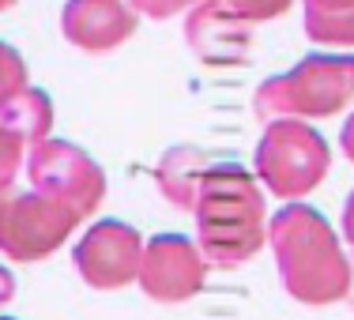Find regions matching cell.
Returning a JSON list of instances; mask_svg holds the SVG:
<instances>
[{
    "label": "cell",
    "mask_w": 354,
    "mask_h": 320,
    "mask_svg": "<svg viewBox=\"0 0 354 320\" xmlns=\"http://www.w3.org/2000/svg\"><path fill=\"white\" fill-rule=\"evenodd\" d=\"M49 132V98L41 91H23L0 109V192L27 166V147Z\"/></svg>",
    "instance_id": "8"
},
{
    "label": "cell",
    "mask_w": 354,
    "mask_h": 320,
    "mask_svg": "<svg viewBox=\"0 0 354 320\" xmlns=\"http://www.w3.org/2000/svg\"><path fill=\"white\" fill-rule=\"evenodd\" d=\"M12 286H15V283H12V275H8L4 267H0V301L12 298Z\"/></svg>",
    "instance_id": "16"
},
{
    "label": "cell",
    "mask_w": 354,
    "mask_h": 320,
    "mask_svg": "<svg viewBox=\"0 0 354 320\" xmlns=\"http://www.w3.org/2000/svg\"><path fill=\"white\" fill-rule=\"evenodd\" d=\"M347 238L354 241V196L347 200Z\"/></svg>",
    "instance_id": "17"
},
{
    "label": "cell",
    "mask_w": 354,
    "mask_h": 320,
    "mask_svg": "<svg viewBox=\"0 0 354 320\" xmlns=\"http://www.w3.org/2000/svg\"><path fill=\"white\" fill-rule=\"evenodd\" d=\"M196 211L207 256L218 264L245 260L264 241V196L241 166H212L196 185Z\"/></svg>",
    "instance_id": "1"
},
{
    "label": "cell",
    "mask_w": 354,
    "mask_h": 320,
    "mask_svg": "<svg viewBox=\"0 0 354 320\" xmlns=\"http://www.w3.org/2000/svg\"><path fill=\"white\" fill-rule=\"evenodd\" d=\"M257 166L275 196H301L324 178L328 143L301 121H272L260 140Z\"/></svg>",
    "instance_id": "4"
},
{
    "label": "cell",
    "mask_w": 354,
    "mask_h": 320,
    "mask_svg": "<svg viewBox=\"0 0 354 320\" xmlns=\"http://www.w3.org/2000/svg\"><path fill=\"white\" fill-rule=\"evenodd\" d=\"M306 30L317 41L354 46V0H306Z\"/></svg>",
    "instance_id": "12"
},
{
    "label": "cell",
    "mask_w": 354,
    "mask_h": 320,
    "mask_svg": "<svg viewBox=\"0 0 354 320\" xmlns=\"http://www.w3.org/2000/svg\"><path fill=\"white\" fill-rule=\"evenodd\" d=\"M23 91H27V68H23L19 53L12 46L0 41V109L12 102L15 95H23Z\"/></svg>",
    "instance_id": "13"
},
{
    "label": "cell",
    "mask_w": 354,
    "mask_h": 320,
    "mask_svg": "<svg viewBox=\"0 0 354 320\" xmlns=\"http://www.w3.org/2000/svg\"><path fill=\"white\" fill-rule=\"evenodd\" d=\"M27 173L35 181V192L64 204L72 215L95 211V204L102 200V170L83 155L80 147L64 140H46L27 155Z\"/></svg>",
    "instance_id": "6"
},
{
    "label": "cell",
    "mask_w": 354,
    "mask_h": 320,
    "mask_svg": "<svg viewBox=\"0 0 354 320\" xmlns=\"http://www.w3.org/2000/svg\"><path fill=\"white\" fill-rule=\"evenodd\" d=\"M354 98V57L313 53L294 64L286 75H275L257 91V113L275 121L324 117L343 109Z\"/></svg>",
    "instance_id": "3"
},
{
    "label": "cell",
    "mask_w": 354,
    "mask_h": 320,
    "mask_svg": "<svg viewBox=\"0 0 354 320\" xmlns=\"http://www.w3.org/2000/svg\"><path fill=\"white\" fill-rule=\"evenodd\" d=\"M136 12H147V15H155V19H162V15H174L177 8H185V4H192V0H129Z\"/></svg>",
    "instance_id": "14"
},
{
    "label": "cell",
    "mask_w": 354,
    "mask_h": 320,
    "mask_svg": "<svg viewBox=\"0 0 354 320\" xmlns=\"http://www.w3.org/2000/svg\"><path fill=\"white\" fill-rule=\"evenodd\" d=\"M343 147H347V155H351V162H354V117L347 121V129H343Z\"/></svg>",
    "instance_id": "15"
},
{
    "label": "cell",
    "mask_w": 354,
    "mask_h": 320,
    "mask_svg": "<svg viewBox=\"0 0 354 320\" xmlns=\"http://www.w3.org/2000/svg\"><path fill=\"white\" fill-rule=\"evenodd\" d=\"M8 4H15V0H0V12H4V8H8Z\"/></svg>",
    "instance_id": "18"
},
{
    "label": "cell",
    "mask_w": 354,
    "mask_h": 320,
    "mask_svg": "<svg viewBox=\"0 0 354 320\" xmlns=\"http://www.w3.org/2000/svg\"><path fill=\"white\" fill-rule=\"evenodd\" d=\"M143 260L140 234L124 223H98L75 249V264H80L83 279L95 286H121L136 275Z\"/></svg>",
    "instance_id": "7"
},
{
    "label": "cell",
    "mask_w": 354,
    "mask_h": 320,
    "mask_svg": "<svg viewBox=\"0 0 354 320\" xmlns=\"http://www.w3.org/2000/svg\"><path fill=\"white\" fill-rule=\"evenodd\" d=\"M189 41L196 46V53L204 61H234V57L245 53L249 27L204 0L189 19Z\"/></svg>",
    "instance_id": "11"
},
{
    "label": "cell",
    "mask_w": 354,
    "mask_h": 320,
    "mask_svg": "<svg viewBox=\"0 0 354 320\" xmlns=\"http://www.w3.org/2000/svg\"><path fill=\"white\" fill-rule=\"evenodd\" d=\"M64 35L72 46L102 53L121 46L136 27V12L129 0H68L64 4Z\"/></svg>",
    "instance_id": "9"
},
{
    "label": "cell",
    "mask_w": 354,
    "mask_h": 320,
    "mask_svg": "<svg viewBox=\"0 0 354 320\" xmlns=\"http://www.w3.org/2000/svg\"><path fill=\"white\" fill-rule=\"evenodd\" d=\"M140 275H143V286H151L158 294V301H181L185 294H192L200 286L196 249L185 238L162 234V238H155L143 249Z\"/></svg>",
    "instance_id": "10"
},
{
    "label": "cell",
    "mask_w": 354,
    "mask_h": 320,
    "mask_svg": "<svg viewBox=\"0 0 354 320\" xmlns=\"http://www.w3.org/2000/svg\"><path fill=\"white\" fill-rule=\"evenodd\" d=\"M80 223L64 204L41 192H0V249L15 260H38L57 249Z\"/></svg>",
    "instance_id": "5"
},
{
    "label": "cell",
    "mask_w": 354,
    "mask_h": 320,
    "mask_svg": "<svg viewBox=\"0 0 354 320\" xmlns=\"http://www.w3.org/2000/svg\"><path fill=\"white\" fill-rule=\"evenodd\" d=\"M272 245L279 252L283 279L301 301H335L347 290V264L328 223L309 207H286L272 218Z\"/></svg>",
    "instance_id": "2"
}]
</instances>
